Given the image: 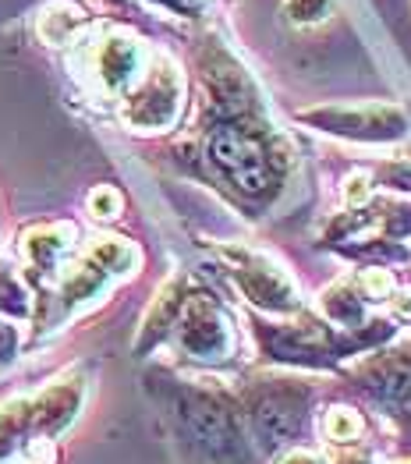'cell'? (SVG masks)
Segmentation results:
<instances>
[{
	"label": "cell",
	"instance_id": "6da1fadb",
	"mask_svg": "<svg viewBox=\"0 0 411 464\" xmlns=\"http://www.w3.org/2000/svg\"><path fill=\"white\" fill-rule=\"evenodd\" d=\"M178 408H181L178 411L181 426L206 458H213V461H245L249 458L238 419L220 401H213L206 393H185Z\"/></svg>",
	"mask_w": 411,
	"mask_h": 464
},
{
	"label": "cell",
	"instance_id": "7a4b0ae2",
	"mask_svg": "<svg viewBox=\"0 0 411 464\" xmlns=\"http://www.w3.org/2000/svg\"><path fill=\"white\" fill-rule=\"evenodd\" d=\"M210 160L238 192L259 195L269 188V153L238 124H220L210 135Z\"/></svg>",
	"mask_w": 411,
	"mask_h": 464
},
{
	"label": "cell",
	"instance_id": "3957f363",
	"mask_svg": "<svg viewBox=\"0 0 411 464\" xmlns=\"http://www.w3.org/2000/svg\"><path fill=\"white\" fill-rule=\"evenodd\" d=\"M301 397H295V390L288 387H262L256 397H252V419H256V429H259L266 440L280 443L288 440L291 432H298L301 426Z\"/></svg>",
	"mask_w": 411,
	"mask_h": 464
},
{
	"label": "cell",
	"instance_id": "277c9868",
	"mask_svg": "<svg viewBox=\"0 0 411 464\" xmlns=\"http://www.w3.org/2000/svg\"><path fill=\"white\" fill-rule=\"evenodd\" d=\"M178 337H181V348H185L188 354L206 358V362L224 358L227 344H230V341H227L224 319L217 315L213 305H206V302H191V309L181 315Z\"/></svg>",
	"mask_w": 411,
	"mask_h": 464
},
{
	"label": "cell",
	"instance_id": "5b68a950",
	"mask_svg": "<svg viewBox=\"0 0 411 464\" xmlns=\"http://www.w3.org/2000/svg\"><path fill=\"white\" fill-rule=\"evenodd\" d=\"M29 404H33V429L39 440H46L75 419L78 404H82V387L78 380H61L43 390L39 397H29Z\"/></svg>",
	"mask_w": 411,
	"mask_h": 464
},
{
	"label": "cell",
	"instance_id": "8992f818",
	"mask_svg": "<svg viewBox=\"0 0 411 464\" xmlns=\"http://www.w3.org/2000/svg\"><path fill=\"white\" fill-rule=\"evenodd\" d=\"M312 121L330 124V131H344V135H362V139H390L405 128V117L390 107L379 111H327V114H312Z\"/></svg>",
	"mask_w": 411,
	"mask_h": 464
},
{
	"label": "cell",
	"instance_id": "52a82bcc",
	"mask_svg": "<svg viewBox=\"0 0 411 464\" xmlns=\"http://www.w3.org/2000/svg\"><path fill=\"white\" fill-rule=\"evenodd\" d=\"M174 111H178V89L171 78H152L150 89L139 92L132 100V111L128 117L142 128H163L167 121H174Z\"/></svg>",
	"mask_w": 411,
	"mask_h": 464
},
{
	"label": "cell",
	"instance_id": "ba28073f",
	"mask_svg": "<svg viewBox=\"0 0 411 464\" xmlns=\"http://www.w3.org/2000/svg\"><path fill=\"white\" fill-rule=\"evenodd\" d=\"M132 68H135V50L113 43L111 50H107V57H103V75H107V82H111V85L128 82V78H132Z\"/></svg>",
	"mask_w": 411,
	"mask_h": 464
},
{
	"label": "cell",
	"instance_id": "9c48e42d",
	"mask_svg": "<svg viewBox=\"0 0 411 464\" xmlns=\"http://www.w3.org/2000/svg\"><path fill=\"white\" fill-rule=\"evenodd\" d=\"M358 432H362V419H358L355 411L334 408V411L327 415V436H330L334 443H351Z\"/></svg>",
	"mask_w": 411,
	"mask_h": 464
},
{
	"label": "cell",
	"instance_id": "30bf717a",
	"mask_svg": "<svg viewBox=\"0 0 411 464\" xmlns=\"http://www.w3.org/2000/svg\"><path fill=\"white\" fill-rule=\"evenodd\" d=\"M387 178H390V185H397V188H411V163H394V167H387Z\"/></svg>",
	"mask_w": 411,
	"mask_h": 464
},
{
	"label": "cell",
	"instance_id": "8fae6325",
	"mask_svg": "<svg viewBox=\"0 0 411 464\" xmlns=\"http://www.w3.org/2000/svg\"><path fill=\"white\" fill-rule=\"evenodd\" d=\"M93 209H96L100 217H113V209H117V195L107 192V188H103V192H96L93 195Z\"/></svg>",
	"mask_w": 411,
	"mask_h": 464
},
{
	"label": "cell",
	"instance_id": "7c38bea8",
	"mask_svg": "<svg viewBox=\"0 0 411 464\" xmlns=\"http://www.w3.org/2000/svg\"><path fill=\"white\" fill-rule=\"evenodd\" d=\"M280 464H327L319 454H312V450H291V454H284Z\"/></svg>",
	"mask_w": 411,
	"mask_h": 464
},
{
	"label": "cell",
	"instance_id": "4fadbf2b",
	"mask_svg": "<svg viewBox=\"0 0 411 464\" xmlns=\"http://www.w3.org/2000/svg\"><path fill=\"white\" fill-rule=\"evenodd\" d=\"M11 351H15V334L7 326H0V362H7Z\"/></svg>",
	"mask_w": 411,
	"mask_h": 464
},
{
	"label": "cell",
	"instance_id": "5bb4252c",
	"mask_svg": "<svg viewBox=\"0 0 411 464\" xmlns=\"http://www.w3.org/2000/svg\"><path fill=\"white\" fill-rule=\"evenodd\" d=\"M167 4H171V7H178V11H191L199 0H167Z\"/></svg>",
	"mask_w": 411,
	"mask_h": 464
},
{
	"label": "cell",
	"instance_id": "9a60e30c",
	"mask_svg": "<svg viewBox=\"0 0 411 464\" xmlns=\"http://www.w3.org/2000/svg\"><path fill=\"white\" fill-rule=\"evenodd\" d=\"M29 464H50V461H29Z\"/></svg>",
	"mask_w": 411,
	"mask_h": 464
},
{
	"label": "cell",
	"instance_id": "2e32d148",
	"mask_svg": "<svg viewBox=\"0 0 411 464\" xmlns=\"http://www.w3.org/2000/svg\"><path fill=\"white\" fill-rule=\"evenodd\" d=\"M347 464H366V461H347Z\"/></svg>",
	"mask_w": 411,
	"mask_h": 464
}]
</instances>
